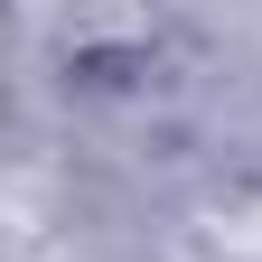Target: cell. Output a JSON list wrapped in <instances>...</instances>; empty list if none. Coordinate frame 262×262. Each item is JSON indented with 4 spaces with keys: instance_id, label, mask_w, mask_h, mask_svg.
Masks as SVG:
<instances>
[{
    "instance_id": "obj_1",
    "label": "cell",
    "mask_w": 262,
    "mask_h": 262,
    "mask_svg": "<svg viewBox=\"0 0 262 262\" xmlns=\"http://www.w3.org/2000/svg\"><path fill=\"white\" fill-rule=\"evenodd\" d=\"M159 47H169L159 10H66L56 19V66L75 84H131L159 66Z\"/></svg>"
}]
</instances>
